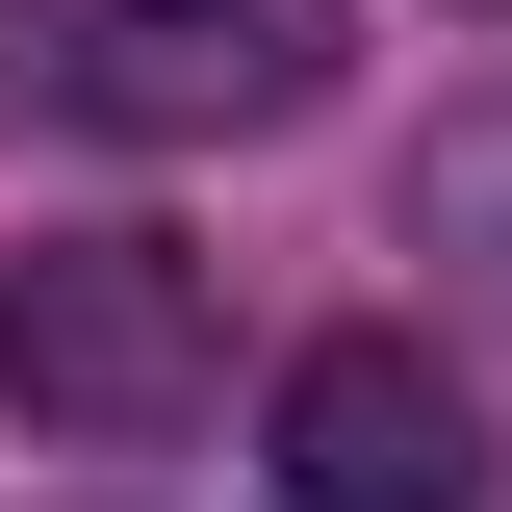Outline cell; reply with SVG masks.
Segmentation results:
<instances>
[{
	"label": "cell",
	"mask_w": 512,
	"mask_h": 512,
	"mask_svg": "<svg viewBox=\"0 0 512 512\" xmlns=\"http://www.w3.org/2000/svg\"><path fill=\"white\" fill-rule=\"evenodd\" d=\"M333 52H359L333 0H0V103H26V128H103V154L308 128Z\"/></svg>",
	"instance_id": "obj_1"
},
{
	"label": "cell",
	"mask_w": 512,
	"mask_h": 512,
	"mask_svg": "<svg viewBox=\"0 0 512 512\" xmlns=\"http://www.w3.org/2000/svg\"><path fill=\"white\" fill-rule=\"evenodd\" d=\"M205 384H231V282H205L180 231H26L0 256V410H26V436L154 461Z\"/></svg>",
	"instance_id": "obj_2"
},
{
	"label": "cell",
	"mask_w": 512,
	"mask_h": 512,
	"mask_svg": "<svg viewBox=\"0 0 512 512\" xmlns=\"http://www.w3.org/2000/svg\"><path fill=\"white\" fill-rule=\"evenodd\" d=\"M256 436H282V512H487V410L436 333H308Z\"/></svg>",
	"instance_id": "obj_3"
},
{
	"label": "cell",
	"mask_w": 512,
	"mask_h": 512,
	"mask_svg": "<svg viewBox=\"0 0 512 512\" xmlns=\"http://www.w3.org/2000/svg\"><path fill=\"white\" fill-rule=\"evenodd\" d=\"M410 256L512 333V103H436V154H410Z\"/></svg>",
	"instance_id": "obj_4"
}]
</instances>
